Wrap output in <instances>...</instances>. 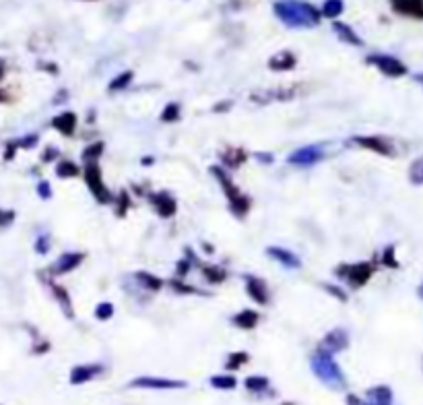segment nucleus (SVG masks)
<instances>
[{"label":"nucleus","instance_id":"f257e3e1","mask_svg":"<svg viewBox=\"0 0 423 405\" xmlns=\"http://www.w3.org/2000/svg\"><path fill=\"white\" fill-rule=\"evenodd\" d=\"M273 13L289 29H312L322 21V13L306 0H277L273 2Z\"/></svg>","mask_w":423,"mask_h":405},{"label":"nucleus","instance_id":"f03ea898","mask_svg":"<svg viewBox=\"0 0 423 405\" xmlns=\"http://www.w3.org/2000/svg\"><path fill=\"white\" fill-rule=\"evenodd\" d=\"M310 366H312V372L316 374V378L322 385H326V387H330L335 391L345 389L347 378H345L343 370L337 364L333 354H328V352L318 347L316 352L312 354V358H310Z\"/></svg>","mask_w":423,"mask_h":405},{"label":"nucleus","instance_id":"7ed1b4c3","mask_svg":"<svg viewBox=\"0 0 423 405\" xmlns=\"http://www.w3.org/2000/svg\"><path fill=\"white\" fill-rule=\"evenodd\" d=\"M211 174L217 178V182L221 185L225 197H227V205H229V211L238 218V220H244L250 211V199L246 194L236 186V182L229 178V172L221 166H213Z\"/></svg>","mask_w":423,"mask_h":405},{"label":"nucleus","instance_id":"20e7f679","mask_svg":"<svg viewBox=\"0 0 423 405\" xmlns=\"http://www.w3.org/2000/svg\"><path fill=\"white\" fill-rule=\"evenodd\" d=\"M374 265L372 263H353V265H339L337 269H335V273H337V277L339 279H343L351 290H359V288H363L370 279H372V275H374Z\"/></svg>","mask_w":423,"mask_h":405},{"label":"nucleus","instance_id":"39448f33","mask_svg":"<svg viewBox=\"0 0 423 405\" xmlns=\"http://www.w3.org/2000/svg\"><path fill=\"white\" fill-rule=\"evenodd\" d=\"M83 176H85V182L89 186L93 199L102 205H109L114 203V194L109 192V188L104 182V176H102V170H100V164H87L85 170H83Z\"/></svg>","mask_w":423,"mask_h":405},{"label":"nucleus","instance_id":"423d86ee","mask_svg":"<svg viewBox=\"0 0 423 405\" xmlns=\"http://www.w3.org/2000/svg\"><path fill=\"white\" fill-rule=\"evenodd\" d=\"M130 389H147V391H176L184 389L186 383L176 378H166V376H137L135 380L128 383Z\"/></svg>","mask_w":423,"mask_h":405},{"label":"nucleus","instance_id":"0eeeda50","mask_svg":"<svg viewBox=\"0 0 423 405\" xmlns=\"http://www.w3.org/2000/svg\"><path fill=\"white\" fill-rule=\"evenodd\" d=\"M365 62L372 65V67H376L380 73L387 74V77L398 79V77H405V74H407V65L401 62L398 58L390 56V54H370V56L365 58Z\"/></svg>","mask_w":423,"mask_h":405},{"label":"nucleus","instance_id":"6e6552de","mask_svg":"<svg viewBox=\"0 0 423 405\" xmlns=\"http://www.w3.org/2000/svg\"><path fill=\"white\" fill-rule=\"evenodd\" d=\"M353 145H359L363 149H370L378 155H384V157H392L396 155V149L392 145V141L387 137H378V135H368V137H353Z\"/></svg>","mask_w":423,"mask_h":405},{"label":"nucleus","instance_id":"1a4fd4ad","mask_svg":"<svg viewBox=\"0 0 423 405\" xmlns=\"http://www.w3.org/2000/svg\"><path fill=\"white\" fill-rule=\"evenodd\" d=\"M322 157H324V151H322L320 145H306V147L295 149V151L287 157V161H289L291 166L310 168V166L318 164Z\"/></svg>","mask_w":423,"mask_h":405},{"label":"nucleus","instance_id":"9d476101","mask_svg":"<svg viewBox=\"0 0 423 405\" xmlns=\"http://www.w3.org/2000/svg\"><path fill=\"white\" fill-rule=\"evenodd\" d=\"M388 4L398 17L423 21V0H388Z\"/></svg>","mask_w":423,"mask_h":405},{"label":"nucleus","instance_id":"9b49d317","mask_svg":"<svg viewBox=\"0 0 423 405\" xmlns=\"http://www.w3.org/2000/svg\"><path fill=\"white\" fill-rule=\"evenodd\" d=\"M149 201H151V205L155 207V211H157V215H159V218L168 220V218H174V215H176L177 203L172 194H168V192L159 190V192L149 194Z\"/></svg>","mask_w":423,"mask_h":405},{"label":"nucleus","instance_id":"f8f14e48","mask_svg":"<svg viewBox=\"0 0 423 405\" xmlns=\"http://www.w3.org/2000/svg\"><path fill=\"white\" fill-rule=\"evenodd\" d=\"M347 345H349V335H347V331L345 329H333V331L324 335V339L320 341L318 347L335 356V354L347 350Z\"/></svg>","mask_w":423,"mask_h":405},{"label":"nucleus","instance_id":"ddd939ff","mask_svg":"<svg viewBox=\"0 0 423 405\" xmlns=\"http://www.w3.org/2000/svg\"><path fill=\"white\" fill-rule=\"evenodd\" d=\"M102 372H104V366H102V364H79V366H74V369L71 370L69 380H71V385L79 387V385H85V383L98 378Z\"/></svg>","mask_w":423,"mask_h":405},{"label":"nucleus","instance_id":"4468645a","mask_svg":"<svg viewBox=\"0 0 423 405\" xmlns=\"http://www.w3.org/2000/svg\"><path fill=\"white\" fill-rule=\"evenodd\" d=\"M244 281H246V294L256 302V304H262V306H267L269 304V300H271V294H269V288H267V284L260 279V277H254V275H246L244 277Z\"/></svg>","mask_w":423,"mask_h":405},{"label":"nucleus","instance_id":"2eb2a0df","mask_svg":"<svg viewBox=\"0 0 423 405\" xmlns=\"http://www.w3.org/2000/svg\"><path fill=\"white\" fill-rule=\"evenodd\" d=\"M85 255L83 253H65L54 260V265L50 267V275H65L71 273L72 269H76L83 263Z\"/></svg>","mask_w":423,"mask_h":405},{"label":"nucleus","instance_id":"dca6fc26","mask_svg":"<svg viewBox=\"0 0 423 405\" xmlns=\"http://www.w3.org/2000/svg\"><path fill=\"white\" fill-rule=\"evenodd\" d=\"M297 65V56L289 50H283V52H277L269 58V69L271 71H277V73H285V71H291L295 69Z\"/></svg>","mask_w":423,"mask_h":405},{"label":"nucleus","instance_id":"f3484780","mask_svg":"<svg viewBox=\"0 0 423 405\" xmlns=\"http://www.w3.org/2000/svg\"><path fill=\"white\" fill-rule=\"evenodd\" d=\"M267 255L275 258L277 263H281L283 267H287V269H300L302 267V258L297 257L295 253L287 251V248H281V246H269Z\"/></svg>","mask_w":423,"mask_h":405},{"label":"nucleus","instance_id":"a211bd4d","mask_svg":"<svg viewBox=\"0 0 423 405\" xmlns=\"http://www.w3.org/2000/svg\"><path fill=\"white\" fill-rule=\"evenodd\" d=\"M52 126H54L60 135L72 137L74 131H76V114H74V112H62V114H58V116L52 120Z\"/></svg>","mask_w":423,"mask_h":405},{"label":"nucleus","instance_id":"6ab92c4d","mask_svg":"<svg viewBox=\"0 0 423 405\" xmlns=\"http://www.w3.org/2000/svg\"><path fill=\"white\" fill-rule=\"evenodd\" d=\"M46 284L50 286L52 294H54V298L58 300V304H60L62 312L67 314V319H74V310H72V302H71V296H69V292H67V290H65L60 284H56V281H52V279H48Z\"/></svg>","mask_w":423,"mask_h":405},{"label":"nucleus","instance_id":"aec40b11","mask_svg":"<svg viewBox=\"0 0 423 405\" xmlns=\"http://www.w3.org/2000/svg\"><path fill=\"white\" fill-rule=\"evenodd\" d=\"M333 32H335V36L339 37L341 41L349 44V46H355V48L363 46V39L355 34V29H353L351 25H347V23H343V21H335V23H333Z\"/></svg>","mask_w":423,"mask_h":405},{"label":"nucleus","instance_id":"412c9836","mask_svg":"<svg viewBox=\"0 0 423 405\" xmlns=\"http://www.w3.org/2000/svg\"><path fill=\"white\" fill-rule=\"evenodd\" d=\"M365 401L374 405H392V391H390V387H387V385L372 387L365 393Z\"/></svg>","mask_w":423,"mask_h":405},{"label":"nucleus","instance_id":"4be33fe9","mask_svg":"<svg viewBox=\"0 0 423 405\" xmlns=\"http://www.w3.org/2000/svg\"><path fill=\"white\" fill-rule=\"evenodd\" d=\"M258 321H260V314L256 312V310H240L234 319H231V323L238 327V329H244V331H250V329H254L256 325H258Z\"/></svg>","mask_w":423,"mask_h":405},{"label":"nucleus","instance_id":"5701e85b","mask_svg":"<svg viewBox=\"0 0 423 405\" xmlns=\"http://www.w3.org/2000/svg\"><path fill=\"white\" fill-rule=\"evenodd\" d=\"M246 159H248V153L244 151V149H227V151L221 153L223 168H227V170H236V168H240Z\"/></svg>","mask_w":423,"mask_h":405},{"label":"nucleus","instance_id":"b1692460","mask_svg":"<svg viewBox=\"0 0 423 405\" xmlns=\"http://www.w3.org/2000/svg\"><path fill=\"white\" fill-rule=\"evenodd\" d=\"M343 11H345V0H324L322 8H320L322 19H330V21L339 19L343 15Z\"/></svg>","mask_w":423,"mask_h":405},{"label":"nucleus","instance_id":"393cba45","mask_svg":"<svg viewBox=\"0 0 423 405\" xmlns=\"http://www.w3.org/2000/svg\"><path fill=\"white\" fill-rule=\"evenodd\" d=\"M203 269V275H205V279L211 284V286H217V284H223L225 281V277H227V271L225 269H221V267H217V265H201Z\"/></svg>","mask_w":423,"mask_h":405},{"label":"nucleus","instance_id":"a878e982","mask_svg":"<svg viewBox=\"0 0 423 405\" xmlns=\"http://www.w3.org/2000/svg\"><path fill=\"white\" fill-rule=\"evenodd\" d=\"M135 279L141 284V288L151 290V292H157V290L163 288V281H161L159 277H155L153 273H147V271H139V273L135 275Z\"/></svg>","mask_w":423,"mask_h":405},{"label":"nucleus","instance_id":"bb28decb","mask_svg":"<svg viewBox=\"0 0 423 405\" xmlns=\"http://www.w3.org/2000/svg\"><path fill=\"white\" fill-rule=\"evenodd\" d=\"M209 383L213 389H219V391H231L238 385L236 376H231V374H215L209 378Z\"/></svg>","mask_w":423,"mask_h":405},{"label":"nucleus","instance_id":"cd10ccee","mask_svg":"<svg viewBox=\"0 0 423 405\" xmlns=\"http://www.w3.org/2000/svg\"><path fill=\"white\" fill-rule=\"evenodd\" d=\"M269 378L267 376H260V374H252V376H248L246 380H244V387H246L250 393H262V391H267L269 389Z\"/></svg>","mask_w":423,"mask_h":405},{"label":"nucleus","instance_id":"c85d7f7f","mask_svg":"<svg viewBox=\"0 0 423 405\" xmlns=\"http://www.w3.org/2000/svg\"><path fill=\"white\" fill-rule=\"evenodd\" d=\"M79 174H81V168L71 159H65V161H60L56 166V176L58 178H76Z\"/></svg>","mask_w":423,"mask_h":405},{"label":"nucleus","instance_id":"c756f323","mask_svg":"<svg viewBox=\"0 0 423 405\" xmlns=\"http://www.w3.org/2000/svg\"><path fill=\"white\" fill-rule=\"evenodd\" d=\"M133 79H135V73H133V71H124V73H120L118 77H114V79L109 81V91H122V89L130 87Z\"/></svg>","mask_w":423,"mask_h":405},{"label":"nucleus","instance_id":"7c9ffc66","mask_svg":"<svg viewBox=\"0 0 423 405\" xmlns=\"http://www.w3.org/2000/svg\"><path fill=\"white\" fill-rule=\"evenodd\" d=\"M409 182L413 186H423V155L417 157L411 166H409Z\"/></svg>","mask_w":423,"mask_h":405},{"label":"nucleus","instance_id":"2f4dec72","mask_svg":"<svg viewBox=\"0 0 423 405\" xmlns=\"http://www.w3.org/2000/svg\"><path fill=\"white\" fill-rule=\"evenodd\" d=\"M102 153H104V143H102V141L89 145V147L83 151V161H85V166H87V164H98L100 157H102Z\"/></svg>","mask_w":423,"mask_h":405},{"label":"nucleus","instance_id":"473e14b6","mask_svg":"<svg viewBox=\"0 0 423 405\" xmlns=\"http://www.w3.org/2000/svg\"><path fill=\"white\" fill-rule=\"evenodd\" d=\"M250 356L246 352H234L227 356V362H225V369L227 370H240L244 364H248Z\"/></svg>","mask_w":423,"mask_h":405},{"label":"nucleus","instance_id":"72a5a7b5","mask_svg":"<svg viewBox=\"0 0 423 405\" xmlns=\"http://www.w3.org/2000/svg\"><path fill=\"white\" fill-rule=\"evenodd\" d=\"M114 205H116V213H118L120 218H124L126 211L130 209V197H128V192L122 190V192L114 199Z\"/></svg>","mask_w":423,"mask_h":405},{"label":"nucleus","instance_id":"f704fd0d","mask_svg":"<svg viewBox=\"0 0 423 405\" xmlns=\"http://www.w3.org/2000/svg\"><path fill=\"white\" fill-rule=\"evenodd\" d=\"M180 114H182L180 104L170 102V104L163 108V112H161V122H176V120H180Z\"/></svg>","mask_w":423,"mask_h":405},{"label":"nucleus","instance_id":"c9c22d12","mask_svg":"<svg viewBox=\"0 0 423 405\" xmlns=\"http://www.w3.org/2000/svg\"><path fill=\"white\" fill-rule=\"evenodd\" d=\"M114 304L112 302H100L98 306H95V319H100V321H109L112 317H114Z\"/></svg>","mask_w":423,"mask_h":405},{"label":"nucleus","instance_id":"e433bc0d","mask_svg":"<svg viewBox=\"0 0 423 405\" xmlns=\"http://www.w3.org/2000/svg\"><path fill=\"white\" fill-rule=\"evenodd\" d=\"M170 288L177 292V294H205V292H201L199 288H192V286H188V284H184L182 279H172L170 281Z\"/></svg>","mask_w":423,"mask_h":405},{"label":"nucleus","instance_id":"4c0bfd02","mask_svg":"<svg viewBox=\"0 0 423 405\" xmlns=\"http://www.w3.org/2000/svg\"><path fill=\"white\" fill-rule=\"evenodd\" d=\"M380 263L390 267V269H396V267H398V260H396V255H394V246H387V251H384L382 257H380Z\"/></svg>","mask_w":423,"mask_h":405},{"label":"nucleus","instance_id":"58836bf2","mask_svg":"<svg viewBox=\"0 0 423 405\" xmlns=\"http://www.w3.org/2000/svg\"><path fill=\"white\" fill-rule=\"evenodd\" d=\"M324 290L328 292L330 296H335L337 300H341V302H347V294H345V290H341L339 286H333V284H328V286H324Z\"/></svg>","mask_w":423,"mask_h":405},{"label":"nucleus","instance_id":"ea45409f","mask_svg":"<svg viewBox=\"0 0 423 405\" xmlns=\"http://www.w3.org/2000/svg\"><path fill=\"white\" fill-rule=\"evenodd\" d=\"M36 251L39 255H46L50 251V238L48 236H39L36 242Z\"/></svg>","mask_w":423,"mask_h":405},{"label":"nucleus","instance_id":"a19ab883","mask_svg":"<svg viewBox=\"0 0 423 405\" xmlns=\"http://www.w3.org/2000/svg\"><path fill=\"white\" fill-rule=\"evenodd\" d=\"M190 265H192V258H190V257L182 258V260H180V263L176 265L177 275H180V277H184V275H186V273L190 271Z\"/></svg>","mask_w":423,"mask_h":405},{"label":"nucleus","instance_id":"79ce46f5","mask_svg":"<svg viewBox=\"0 0 423 405\" xmlns=\"http://www.w3.org/2000/svg\"><path fill=\"white\" fill-rule=\"evenodd\" d=\"M17 145L23 149H32L37 145V135H27L25 139H21V141H17Z\"/></svg>","mask_w":423,"mask_h":405},{"label":"nucleus","instance_id":"37998d69","mask_svg":"<svg viewBox=\"0 0 423 405\" xmlns=\"http://www.w3.org/2000/svg\"><path fill=\"white\" fill-rule=\"evenodd\" d=\"M37 194H39L43 201H48V199L52 197V188H50L48 182H39V185H37Z\"/></svg>","mask_w":423,"mask_h":405},{"label":"nucleus","instance_id":"c03bdc74","mask_svg":"<svg viewBox=\"0 0 423 405\" xmlns=\"http://www.w3.org/2000/svg\"><path fill=\"white\" fill-rule=\"evenodd\" d=\"M56 157H58V149L48 147L43 151V155H41V161H52V159H56Z\"/></svg>","mask_w":423,"mask_h":405},{"label":"nucleus","instance_id":"a18cd8bd","mask_svg":"<svg viewBox=\"0 0 423 405\" xmlns=\"http://www.w3.org/2000/svg\"><path fill=\"white\" fill-rule=\"evenodd\" d=\"M17 141L15 143H8V147H6V151H4V159H13L15 157V151H17Z\"/></svg>","mask_w":423,"mask_h":405},{"label":"nucleus","instance_id":"49530a36","mask_svg":"<svg viewBox=\"0 0 423 405\" xmlns=\"http://www.w3.org/2000/svg\"><path fill=\"white\" fill-rule=\"evenodd\" d=\"M256 157H258V161H262V164H271V161H273V155H269V153H256Z\"/></svg>","mask_w":423,"mask_h":405},{"label":"nucleus","instance_id":"de8ad7c7","mask_svg":"<svg viewBox=\"0 0 423 405\" xmlns=\"http://www.w3.org/2000/svg\"><path fill=\"white\" fill-rule=\"evenodd\" d=\"M8 100V95H6V91L4 89H0V104H4Z\"/></svg>","mask_w":423,"mask_h":405},{"label":"nucleus","instance_id":"09e8293b","mask_svg":"<svg viewBox=\"0 0 423 405\" xmlns=\"http://www.w3.org/2000/svg\"><path fill=\"white\" fill-rule=\"evenodd\" d=\"M141 164H142V166H147V164H153V157H142Z\"/></svg>","mask_w":423,"mask_h":405},{"label":"nucleus","instance_id":"8fccbe9b","mask_svg":"<svg viewBox=\"0 0 423 405\" xmlns=\"http://www.w3.org/2000/svg\"><path fill=\"white\" fill-rule=\"evenodd\" d=\"M4 77V62H2V58H0V79Z\"/></svg>","mask_w":423,"mask_h":405},{"label":"nucleus","instance_id":"3c124183","mask_svg":"<svg viewBox=\"0 0 423 405\" xmlns=\"http://www.w3.org/2000/svg\"><path fill=\"white\" fill-rule=\"evenodd\" d=\"M417 296H419V298H422V300H423V284H422V286H419V288H417Z\"/></svg>","mask_w":423,"mask_h":405},{"label":"nucleus","instance_id":"603ef678","mask_svg":"<svg viewBox=\"0 0 423 405\" xmlns=\"http://www.w3.org/2000/svg\"><path fill=\"white\" fill-rule=\"evenodd\" d=\"M415 79H417L419 83H423V74H415Z\"/></svg>","mask_w":423,"mask_h":405},{"label":"nucleus","instance_id":"864d4df0","mask_svg":"<svg viewBox=\"0 0 423 405\" xmlns=\"http://www.w3.org/2000/svg\"><path fill=\"white\" fill-rule=\"evenodd\" d=\"M281 405H295V404H291V401H285V404H281Z\"/></svg>","mask_w":423,"mask_h":405},{"label":"nucleus","instance_id":"5fc2aeb1","mask_svg":"<svg viewBox=\"0 0 423 405\" xmlns=\"http://www.w3.org/2000/svg\"><path fill=\"white\" fill-rule=\"evenodd\" d=\"M361 405H374V404H368V401H365V404H361Z\"/></svg>","mask_w":423,"mask_h":405},{"label":"nucleus","instance_id":"6e6d98bb","mask_svg":"<svg viewBox=\"0 0 423 405\" xmlns=\"http://www.w3.org/2000/svg\"><path fill=\"white\" fill-rule=\"evenodd\" d=\"M89 2H95V0H89Z\"/></svg>","mask_w":423,"mask_h":405},{"label":"nucleus","instance_id":"4d7b16f0","mask_svg":"<svg viewBox=\"0 0 423 405\" xmlns=\"http://www.w3.org/2000/svg\"><path fill=\"white\" fill-rule=\"evenodd\" d=\"M0 215H2V213H0Z\"/></svg>","mask_w":423,"mask_h":405}]
</instances>
